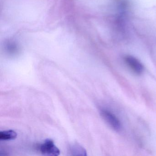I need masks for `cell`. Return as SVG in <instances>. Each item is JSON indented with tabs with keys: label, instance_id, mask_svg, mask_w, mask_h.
<instances>
[{
	"label": "cell",
	"instance_id": "cell-1",
	"mask_svg": "<svg viewBox=\"0 0 156 156\" xmlns=\"http://www.w3.org/2000/svg\"><path fill=\"white\" fill-rule=\"evenodd\" d=\"M40 150L43 155L46 156H57L60 154V150L55 145L53 141L50 139H46L41 145Z\"/></svg>",
	"mask_w": 156,
	"mask_h": 156
},
{
	"label": "cell",
	"instance_id": "cell-2",
	"mask_svg": "<svg viewBox=\"0 0 156 156\" xmlns=\"http://www.w3.org/2000/svg\"><path fill=\"white\" fill-rule=\"evenodd\" d=\"M101 115L105 121L114 130L119 131L121 129V123L114 114L108 110L103 109L101 110Z\"/></svg>",
	"mask_w": 156,
	"mask_h": 156
},
{
	"label": "cell",
	"instance_id": "cell-3",
	"mask_svg": "<svg viewBox=\"0 0 156 156\" xmlns=\"http://www.w3.org/2000/svg\"><path fill=\"white\" fill-rule=\"evenodd\" d=\"M125 62L129 67L137 74L140 75L144 71V67L139 60L130 55H128L125 58Z\"/></svg>",
	"mask_w": 156,
	"mask_h": 156
},
{
	"label": "cell",
	"instance_id": "cell-4",
	"mask_svg": "<svg viewBox=\"0 0 156 156\" xmlns=\"http://www.w3.org/2000/svg\"><path fill=\"white\" fill-rule=\"evenodd\" d=\"M17 137V133L13 130H5L0 132V140H12Z\"/></svg>",
	"mask_w": 156,
	"mask_h": 156
},
{
	"label": "cell",
	"instance_id": "cell-5",
	"mask_svg": "<svg viewBox=\"0 0 156 156\" xmlns=\"http://www.w3.org/2000/svg\"><path fill=\"white\" fill-rule=\"evenodd\" d=\"M71 153L75 156H86V151L84 148L78 145H73L70 148Z\"/></svg>",
	"mask_w": 156,
	"mask_h": 156
}]
</instances>
